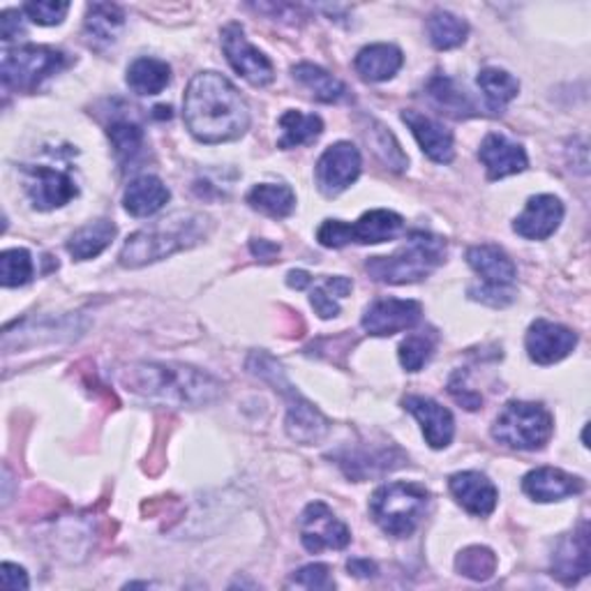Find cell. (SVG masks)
I'll use <instances>...</instances> for the list:
<instances>
[{
    "label": "cell",
    "mask_w": 591,
    "mask_h": 591,
    "mask_svg": "<svg viewBox=\"0 0 591 591\" xmlns=\"http://www.w3.org/2000/svg\"><path fill=\"white\" fill-rule=\"evenodd\" d=\"M183 119L201 144L236 142L249 127V107L230 79L220 73H199L186 90Z\"/></svg>",
    "instance_id": "cell-1"
},
{
    "label": "cell",
    "mask_w": 591,
    "mask_h": 591,
    "mask_svg": "<svg viewBox=\"0 0 591 591\" xmlns=\"http://www.w3.org/2000/svg\"><path fill=\"white\" fill-rule=\"evenodd\" d=\"M127 391L176 406H207L222 395V383L183 363H132L119 372Z\"/></svg>",
    "instance_id": "cell-2"
},
{
    "label": "cell",
    "mask_w": 591,
    "mask_h": 591,
    "mask_svg": "<svg viewBox=\"0 0 591 591\" xmlns=\"http://www.w3.org/2000/svg\"><path fill=\"white\" fill-rule=\"evenodd\" d=\"M209 220L199 213H174L132 234L121 249V266L142 268L194 247L207 236Z\"/></svg>",
    "instance_id": "cell-3"
},
{
    "label": "cell",
    "mask_w": 591,
    "mask_h": 591,
    "mask_svg": "<svg viewBox=\"0 0 591 591\" xmlns=\"http://www.w3.org/2000/svg\"><path fill=\"white\" fill-rule=\"evenodd\" d=\"M247 370L259 379L276 386V391L287 400V435L303 446L320 444L331 430V421L316 409L310 400H305L299 391L289 383L280 363L266 352H253L247 358Z\"/></svg>",
    "instance_id": "cell-4"
},
{
    "label": "cell",
    "mask_w": 591,
    "mask_h": 591,
    "mask_svg": "<svg viewBox=\"0 0 591 591\" xmlns=\"http://www.w3.org/2000/svg\"><path fill=\"white\" fill-rule=\"evenodd\" d=\"M446 259V241L427 232H412L391 257H372L366 268L370 278L386 285H412L425 280Z\"/></svg>",
    "instance_id": "cell-5"
},
{
    "label": "cell",
    "mask_w": 591,
    "mask_h": 591,
    "mask_svg": "<svg viewBox=\"0 0 591 591\" xmlns=\"http://www.w3.org/2000/svg\"><path fill=\"white\" fill-rule=\"evenodd\" d=\"M427 504L430 492L423 486L395 481L375 490L370 499V513L383 534L406 538L421 525Z\"/></svg>",
    "instance_id": "cell-6"
},
{
    "label": "cell",
    "mask_w": 591,
    "mask_h": 591,
    "mask_svg": "<svg viewBox=\"0 0 591 591\" xmlns=\"http://www.w3.org/2000/svg\"><path fill=\"white\" fill-rule=\"evenodd\" d=\"M553 416L536 402H509L492 425V437L515 450H538L553 437Z\"/></svg>",
    "instance_id": "cell-7"
},
{
    "label": "cell",
    "mask_w": 591,
    "mask_h": 591,
    "mask_svg": "<svg viewBox=\"0 0 591 591\" xmlns=\"http://www.w3.org/2000/svg\"><path fill=\"white\" fill-rule=\"evenodd\" d=\"M70 65L65 52L54 47H37V44H26V47L8 49L0 63V75H3V86L21 93H31L44 79L58 75Z\"/></svg>",
    "instance_id": "cell-8"
},
{
    "label": "cell",
    "mask_w": 591,
    "mask_h": 591,
    "mask_svg": "<svg viewBox=\"0 0 591 591\" xmlns=\"http://www.w3.org/2000/svg\"><path fill=\"white\" fill-rule=\"evenodd\" d=\"M299 532L303 548L312 555L322 550H345L352 543V532L324 502H312L305 506L299 520Z\"/></svg>",
    "instance_id": "cell-9"
},
{
    "label": "cell",
    "mask_w": 591,
    "mask_h": 591,
    "mask_svg": "<svg viewBox=\"0 0 591 591\" xmlns=\"http://www.w3.org/2000/svg\"><path fill=\"white\" fill-rule=\"evenodd\" d=\"M222 49L234 70L253 86L264 88L276 79V67H272L266 54H261L255 44L245 37L241 24H230L222 29Z\"/></svg>",
    "instance_id": "cell-10"
},
{
    "label": "cell",
    "mask_w": 591,
    "mask_h": 591,
    "mask_svg": "<svg viewBox=\"0 0 591 591\" xmlns=\"http://www.w3.org/2000/svg\"><path fill=\"white\" fill-rule=\"evenodd\" d=\"M360 153L352 142H337L324 150L316 163V186L326 197H337L360 176Z\"/></svg>",
    "instance_id": "cell-11"
},
{
    "label": "cell",
    "mask_w": 591,
    "mask_h": 591,
    "mask_svg": "<svg viewBox=\"0 0 591 591\" xmlns=\"http://www.w3.org/2000/svg\"><path fill=\"white\" fill-rule=\"evenodd\" d=\"M423 316V305L419 301L381 299L375 301L363 314V331L375 337H389L402 331H412Z\"/></svg>",
    "instance_id": "cell-12"
},
{
    "label": "cell",
    "mask_w": 591,
    "mask_h": 591,
    "mask_svg": "<svg viewBox=\"0 0 591 591\" xmlns=\"http://www.w3.org/2000/svg\"><path fill=\"white\" fill-rule=\"evenodd\" d=\"M26 194L37 211H54L70 203L79 190L70 174L54 167L26 169Z\"/></svg>",
    "instance_id": "cell-13"
},
{
    "label": "cell",
    "mask_w": 591,
    "mask_h": 591,
    "mask_svg": "<svg viewBox=\"0 0 591 591\" xmlns=\"http://www.w3.org/2000/svg\"><path fill=\"white\" fill-rule=\"evenodd\" d=\"M527 354L538 366H553L578 347V335L561 324L536 320L525 337Z\"/></svg>",
    "instance_id": "cell-14"
},
{
    "label": "cell",
    "mask_w": 591,
    "mask_h": 591,
    "mask_svg": "<svg viewBox=\"0 0 591 591\" xmlns=\"http://www.w3.org/2000/svg\"><path fill=\"white\" fill-rule=\"evenodd\" d=\"M564 220V203L555 194H536L527 201L515 222L513 232L527 241H545L550 238Z\"/></svg>",
    "instance_id": "cell-15"
},
{
    "label": "cell",
    "mask_w": 591,
    "mask_h": 591,
    "mask_svg": "<svg viewBox=\"0 0 591 591\" xmlns=\"http://www.w3.org/2000/svg\"><path fill=\"white\" fill-rule=\"evenodd\" d=\"M404 409L409 414H414V419L421 423L423 437L430 448H446L456 435V421L446 406L435 402L432 398L423 395H409L404 398Z\"/></svg>",
    "instance_id": "cell-16"
},
{
    "label": "cell",
    "mask_w": 591,
    "mask_h": 591,
    "mask_svg": "<svg viewBox=\"0 0 591 591\" xmlns=\"http://www.w3.org/2000/svg\"><path fill=\"white\" fill-rule=\"evenodd\" d=\"M467 264L483 278L486 289L513 291L517 268L499 245H473L467 249Z\"/></svg>",
    "instance_id": "cell-17"
},
{
    "label": "cell",
    "mask_w": 591,
    "mask_h": 591,
    "mask_svg": "<svg viewBox=\"0 0 591 591\" xmlns=\"http://www.w3.org/2000/svg\"><path fill=\"white\" fill-rule=\"evenodd\" d=\"M448 488L456 502L471 515L486 517L497 509L499 492L481 471H458L448 479Z\"/></svg>",
    "instance_id": "cell-18"
},
{
    "label": "cell",
    "mask_w": 591,
    "mask_h": 591,
    "mask_svg": "<svg viewBox=\"0 0 591 591\" xmlns=\"http://www.w3.org/2000/svg\"><path fill=\"white\" fill-rule=\"evenodd\" d=\"M522 490H525V494H529L534 502L550 504L561 502V499L568 497H578L584 490V481L564 469L540 467L522 479Z\"/></svg>",
    "instance_id": "cell-19"
},
{
    "label": "cell",
    "mask_w": 591,
    "mask_h": 591,
    "mask_svg": "<svg viewBox=\"0 0 591 591\" xmlns=\"http://www.w3.org/2000/svg\"><path fill=\"white\" fill-rule=\"evenodd\" d=\"M479 160L483 163L490 180H502L506 176L522 174L529 165L525 148L497 132L488 134L483 140L481 150H479Z\"/></svg>",
    "instance_id": "cell-20"
},
{
    "label": "cell",
    "mask_w": 591,
    "mask_h": 591,
    "mask_svg": "<svg viewBox=\"0 0 591 591\" xmlns=\"http://www.w3.org/2000/svg\"><path fill=\"white\" fill-rule=\"evenodd\" d=\"M402 121L409 125V130H412L421 150L432 163L439 165L453 163V157H456V144H453V134L442 123L430 116H423V113L414 109L402 111Z\"/></svg>",
    "instance_id": "cell-21"
},
{
    "label": "cell",
    "mask_w": 591,
    "mask_h": 591,
    "mask_svg": "<svg viewBox=\"0 0 591 591\" xmlns=\"http://www.w3.org/2000/svg\"><path fill=\"white\" fill-rule=\"evenodd\" d=\"M553 576L564 584H576L589 576V527L587 522L568 534L553 555Z\"/></svg>",
    "instance_id": "cell-22"
},
{
    "label": "cell",
    "mask_w": 591,
    "mask_h": 591,
    "mask_svg": "<svg viewBox=\"0 0 591 591\" xmlns=\"http://www.w3.org/2000/svg\"><path fill=\"white\" fill-rule=\"evenodd\" d=\"M169 188L157 176L134 178L123 194V207L134 218H150L167 207Z\"/></svg>",
    "instance_id": "cell-23"
},
{
    "label": "cell",
    "mask_w": 591,
    "mask_h": 591,
    "mask_svg": "<svg viewBox=\"0 0 591 591\" xmlns=\"http://www.w3.org/2000/svg\"><path fill=\"white\" fill-rule=\"evenodd\" d=\"M402 63H404V56L395 44H370V47H363L358 52L354 67L360 75V79L379 83V81L393 79L400 73Z\"/></svg>",
    "instance_id": "cell-24"
},
{
    "label": "cell",
    "mask_w": 591,
    "mask_h": 591,
    "mask_svg": "<svg viewBox=\"0 0 591 591\" xmlns=\"http://www.w3.org/2000/svg\"><path fill=\"white\" fill-rule=\"evenodd\" d=\"M404 226V220L386 209H375L363 213L360 220L347 222L349 230V243H360V245H377L383 241L395 238Z\"/></svg>",
    "instance_id": "cell-25"
},
{
    "label": "cell",
    "mask_w": 591,
    "mask_h": 591,
    "mask_svg": "<svg viewBox=\"0 0 591 591\" xmlns=\"http://www.w3.org/2000/svg\"><path fill=\"white\" fill-rule=\"evenodd\" d=\"M171 81V67L167 60L142 56L127 67V86L136 96H160Z\"/></svg>",
    "instance_id": "cell-26"
},
{
    "label": "cell",
    "mask_w": 591,
    "mask_h": 591,
    "mask_svg": "<svg viewBox=\"0 0 591 591\" xmlns=\"http://www.w3.org/2000/svg\"><path fill=\"white\" fill-rule=\"evenodd\" d=\"M113 238H116V224L111 220H96L70 236V241H67V253L77 261L96 259L111 245Z\"/></svg>",
    "instance_id": "cell-27"
},
{
    "label": "cell",
    "mask_w": 591,
    "mask_h": 591,
    "mask_svg": "<svg viewBox=\"0 0 591 591\" xmlns=\"http://www.w3.org/2000/svg\"><path fill=\"white\" fill-rule=\"evenodd\" d=\"M291 75L305 90H310L312 98H316L320 102L335 104V102H343L347 98V86L337 77H333L331 73L322 70L320 65L301 63V65L293 67Z\"/></svg>",
    "instance_id": "cell-28"
},
{
    "label": "cell",
    "mask_w": 591,
    "mask_h": 591,
    "mask_svg": "<svg viewBox=\"0 0 591 591\" xmlns=\"http://www.w3.org/2000/svg\"><path fill=\"white\" fill-rule=\"evenodd\" d=\"M125 24V12L119 5L111 3H93L88 5V14H86V37L90 40V44H96V47H107L113 40L119 37V31Z\"/></svg>",
    "instance_id": "cell-29"
},
{
    "label": "cell",
    "mask_w": 591,
    "mask_h": 591,
    "mask_svg": "<svg viewBox=\"0 0 591 591\" xmlns=\"http://www.w3.org/2000/svg\"><path fill=\"white\" fill-rule=\"evenodd\" d=\"M247 203L249 209L266 218L285 220L296 209V194L289 186L282 183H261L247 192Z\"/></svg>",
    "instance_id": "cell-30"
},
{
    "label": "cell",
    "mask_w": 591,
    "mask_h": 591,
    "mask_svg": "<svg viewBox=\"0 0 591 591\" xmlns=\"http://www.w3.org/2000/svg\"><path fill=\"white\" fill-rule=\"evenodd\" d=\"M280 130H282V136L278 146L282 150H289V148H299V146L320 140L324 132V121L316 116V113H303V111L291 109L280 116Z\"/></svg>",
    "instance_id": "cell-31"
},
{
    "label": "cell",
    "mask_w": 591,
    "mask_h": 591,
    "mask_svg": "<svg viewBox=\"0 0 591 591\" xmlns=\"http://www.w3.org/2000/svg\"><path fill=\"white\" fill-rule=\"evenodd\" d=\"M427 96L442 111H446L453 119H469L476 116V107L469 100L465 90L453 81L450 77L435 75L427 81Z\"/></svg>",
    "instance_id": "cell-32"
},
{
    "label": "cell",
    "mask_w": 591,
    "mask_h": 591,
    "mask_svg": "<svg viewBox=\"0 0 591 591\" xmlns=\"http://www.w3.org/2000/svg\"><path fill=\"white\" fill-rule=\"evenodd\" d=\"M427 35H430L432 47L439 52H448L465 44L469 35V26H467V21L460 19L458 14L446 12V10H435L427 19Z\"/></svg>",
    "instance_id": "cell-33"
},
{
    "label": "cell",
    "mask_w": 591,
    "mask_h": 591,
    "mask_svg": "<svg viewBox=\"0 0 591 591\" xmlns=\"http://www.w3.org/2000/svg\"><path fill=\"white\" fill-rule=\"evenodd\" d=\"M476 81H479V88L483 90L492 111H504V107L520 93V81L511 73L499 70V67H486Z\"/></svg>",
    "instance_id": "cell-34"
},
{
    "label": "cell",
    "mask_w": 591,
    "mask_h": 591,
    "mask_svg": "<svg viewBox=\"0 0 591 591\" xmlns=\"http://www.w3.org/2000/svg\"><path fill=\"white\" fill-rule=\"evenodd\" d=\"M107 134H109V142L113 146V153H116L119 163H123V165L132 163L144 148V130L132 121L111 123Z\"/></svg>",
    "instance_id": "cell-35"
},
{
    "label": "cell",
    "mask_w": 591,
    "mask_h": 591,
    "mask_svg": "<svg viewBox=\"0 0 591 591\" xmlns=\"http://www.w3.org/2000/svg\"><path fill=\"white\" fill-rule=\"evenodd\" d=\"M437 347V333L435 331H421L406 335L400 345V363L406 372L423 370L425 363L432 358Z\"/></svg>",
    "instance_id": "cell-36"
},
{
    "label": "cell",
    "mask_w": 591,
    "mask_h": 591,
    "mask_svg": "<svg viewBox=\"0 0 591 591\" xmlns=\"http://www.w3.org/2000/svg\"><path fill=\"white\" fill-rule=\"evenodd\" d=\"M456 568L460 571V576L469 580L486 582L497 571V555L490 548H483V545H471V548L458 555Z\"/></svg>",
    "instance_id": "cell-37"
},
{
    "label": "cell",
    "mask_w": 591,
    "mask_h": 591,
    "mask_svg": "<svg viewBox=\"0 0 591 591\" xmlns=\"http://www.w3.org/2000/svg\"><path fill=\"white\" fill-rule=\"evenodd\" d=\"M33 278V259L31 253L24 247H14L5 249L0 255V280H3V287L14 289V287H24Z\"/></svg>",
    "instance_id": "cell-38"
},
{
    "label": "cell",
    "mask_w": 591,
    "mask_h": 591,
    "mask_svg": "<svg viewBox=\"0 0 591 591\" xmlns=\"http://www.w3.org/2000/svg\"><path fill=\"white\" fill-rule=\"evenodd\" d=\"M370 144L375 146V150L379 153L381 160L389 165L393 171H402L406 167V155L402 153L398 140L393 136V132L386 130L381 123H375V130H370Z\"/></svg>",
    "instance_id": "cell-39"
},
{
    "label": "cell",
    "mask_w": 591,
    "mask_h": 591,
    "mask_svg": "<svg viewBox=\"0 0 591 591\" xmlns=\"http://www.w3.org/2000/svg\"><path fill=\"white\" fill-rule=\"evenodd\" d=\"M24 12L37 26H58L70 12V3L63 0H37V3H26Z\"/></svg>",
    "instance_id": "cell-40"
},
{
    "label": "cell",
    "mask_w": 591,
    "mask_h": 591,
    "mask_svg": "<svg viewBox=\"0 0 591 591\" xmlns=\"http://www.w3.org/2000/svg\"><path fill=\"white\" fill-rule=\"evenodd\" d=\"M291 584L303 587V589H333L335 580L326 564H308L301 568V571H296L291 576Z\"/></svg>",
    "instance_id": "cell-41"
},
{
    "label": "cell",
    "mask_w": 591,
    "mask_h": 591,
    "mask_svg": "<svg viewBox=\"0 0 591 591\" xmlns=\"http://www.w3.org/2000/svg\"><path fill=\"white\" fill-rule=\"evenodd\" d=\"M448 393L453 395V400H456L458 404H462L467 412H476V409L483 406V398L481 393L476 391H469L467 386H462V379H460V372H456L450 377L448 381Z\"/></svg>",
    "instance_id": "cell-42"
},
{
    "label": "cell",
    "mask_w": 591,
    "mask_h": 591,
    "mask_svg": "<svg viewBox=\"0 0 591 591\" xmlns=\"http://www.w3.org/2000/svg\"><path fill=\"white\" fill-rule=\"evenodd\" d=\"M310 303L316 310V314L322 316V320H333V316L339 314V303L326 287L312 289L310 291Z\"/></svg>",
    "instance_id": "cell-43"
},
{
    "label": "cell",
    "mask_w": 591,
    "mask_h": 591,
    "mask_svg": "<svg viewBox=\"0 0 591 591\" xmlns=\"http://www.w3.org/2000/svg\"><path fill=\"white\" fill-rule=\"evenodd\" d=\"M0 582H3L5 589H29L31 587L29 573L24 571V568L16 566V564H10V561L0 566Z\"/></svg>",
    "instance_id": "cell-44"
},
{
    "label": "cell",
    "mask_w": 591,
    "mask_h": 591,
    "mask_svg": "<svg viewBox=\"0 0 591 591\" xmlns=\"http://www.w3.org/2000/svg\"><path fill=\"white\" fill-rule=\"evenodd\" d=\"M24 29H21V16L14 10H5L3 16H0V35H3V42L16 40Z\"/></svg>",
    "instance_id": "cell-45"
},
{
    "label": "cell",
    "mask_w": 591,
    "mask_h": 591,
    "mask_svg": "<svg viewBox=\"0 0 591 591\" xmlns=\"http://www.w3.org/2000/svg\"><path fill=\"white\" fill-rule=\"evenodd\" d=\"M249 249H253L255 257H259L264 261H270L272 257H276L280 253V247L276 243H268V241H253Z\"/></svg>",
    "instance_id": "cell-46"
},
{
    "label": "cell",
    "mask_w": 591,
    "mask_h": 591,
    "mask_svg": "<svg viewBox=\"0 0 591 591\" xmlns=\"http://www.w3.org/2000/svg\"><path fill=\"white\" fill-rule=\"evenodd\" d=\"M349 571L358 578H370L377 573V566L370 559H349Z\"/></svg>",
    "instance_id": "cell-47"
},
{
    "label": "cell",
    "mask_w": 591,
    "mask_h": 591,
    "mask_svg": "<svg viewBox=\"0 0 591 591\" xmlns=\"http://www.w3.org/2000/svg\"><path fill=\"white\" fill-rule=\"evenodd\" d=\"M287 285L296 291H301V289H308L312 285V276L305 270H291L289 276H287Z\"/></svg>",
    "instance_id": "cell-48"
}]
</instances>
